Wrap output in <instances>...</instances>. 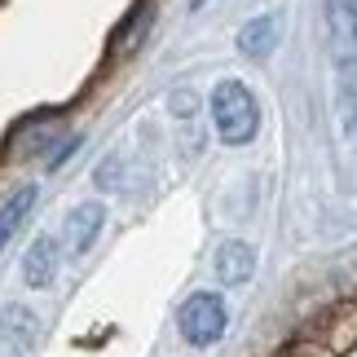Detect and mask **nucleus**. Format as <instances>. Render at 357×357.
Segmentation results:
<instances>
[{
    "mask_svg": "<svg viewBox=\"0 0 357 357\" xmlns=\"http://www.w3.org/2000/svg\"><path fill=\"white\" fill-rule=\"evenodd\" d=\"M212 123L221 132L225 146H247L260 128V111H256V98L252 89L238 84V79H221L212 93Z\"/></svg>",
    "mask_w": 357,
    "mask_h": 357,
    "instance_id": "f257e3e1",
    "label": "nucleus"
},
{
    "mask_svg": "<svg viewBox=\"0 0 357 357\" xmlns=\"http://www.w3.org/2000/svg\"><path fill=\"white\" fill-rule=\"evenodd\" d=\"M176 326H181L185 344H195V349L216 344L225 335V300L212 291H195L181 305V313H176Z\"/></svg>",
    "mask_w": 357,
    "mask_h": 357,
    "instance_id": "f03ea898",
    "label": "nucleus"
},
{
    "mask_svg": "<svg viewBox=\"0 0 357 357\" xmlns=\"http://www.w3.org/2000/svg\"><path fill=\"white\" fill-rule=\"evenodd\" d=\"M326 31H331L335 62H357V5L353 0H326Z\"/></svg>",
    "mask_w": 357,
    "mask_h": 357,
    "instance_id": "7ed1b4c3",
    "label": "nucleus"
},
{
    "mask_svg": "<svg viewBox=\"0 0 357 357\" xmlns=\"http://www.w3.org/2000/svg\"><path fill=\"white\" fill-rule=\"evenodd\" d=\"M102 221H106V208L102 203H79V208L66 216V229H62V238H66V252L71 256H84L93 238L102 234Z\"/></svg>",
    "mask_w": 357,
    "mask_h": 357,
    "instance_id": "20e7f679",
    "label": "nucleus"
},
{
    "mask_svg": "<svg viewBox=\"0 0 357 357\" xmlns=\"http://www.w3.org/2000/svg\"><path fill=\"white\" fill-rule=\"evenodd\" d=\"M36 335H40V322H36L31 309H22V305L0 309V344H5L9 353H26L36 344Z\"/></svg>",
    "mask_w": 357,
    "mask_h": 357,
    "instance_id": "39448f33",
    "label": "nucleus"
},
{
    "mask_svg": "<svg viewBox=\"0 0 357 357\" xmlns=\"http://www.w3.org/2000/svg\"><path fill=\"white\" fill-rule=\"evenodd\" d=\"M58 238L40 234L31 247H26V260H22V278L26 287H49L53 278H58Z\"/></svg>",
    "mask_w": 357,
    "mask_h": 357,
    "instance_id": "423d86ee",
    "label": "nucleus"
},
{
    "mask_svg": "<svg viewBox=\"0 0 357 357\" xmlns=\"http://www.w3.org/2000/svg\"><path fill=\"white\" fill-rule=\"evenodd\" d=\"M216 273H221V282H229V287L247 282L256 273V252L247 243H238V238L221 243V252H216Z\"/></svg>",
    "mask_w": 357,
    "mask_h": 357,
    "instance_id": "0eeeda50",
    "label": "nucleus"
},
{
    "mask_svg": "<svg viewBox=\"0 0 357 357\" xmlns=\"http://www.w3.org/2000/svg\"><path fill=\"white\" fill-rule=\"evenodd\" d=\"M278 31L282 22L273 18V13H265V18H252L238 31V49L247 53V58H265V53H273V45H278Z\"/></svg>",
    "mask_w": 357,
    "mask_h": 357,
    "instance_id": "6e6552de",
    "label": "nucleus"
},
{
    "mask_svg": "<svg viewBox=\"0 0 357 357\" xmlns=\"http://www.w3.org/2000/svg\"><path fill=\"white\" fill-rule=\"evenodd\" d=\"M36 208V185H22V190H13V195L5 199V208H0V252L9 247V238L22 229V221L31 216Z\"/></svg>",
    "mask_w": 357,
    "mask_h": 357,
    "instance_id": "1a4fd4ad",
    "label": "nucleus"
},
{
    "mask_svg": "<svg viewBox=\"0 0 357 357\" xmlns=\"http://www.w3.org/2000/svg\"><path fill=\"white\" fill-rule=\"evenodd\" d=\"M58 137V119L53 115H36V119H22V128L9 137L13 150L18 155H40V150H49V142Z\"/></svg>",
    "mask_w": 357,
    "mask_h": 357,
    "instance_id": "9d476101",
    "label": "nucleus"
}]
</instances>
